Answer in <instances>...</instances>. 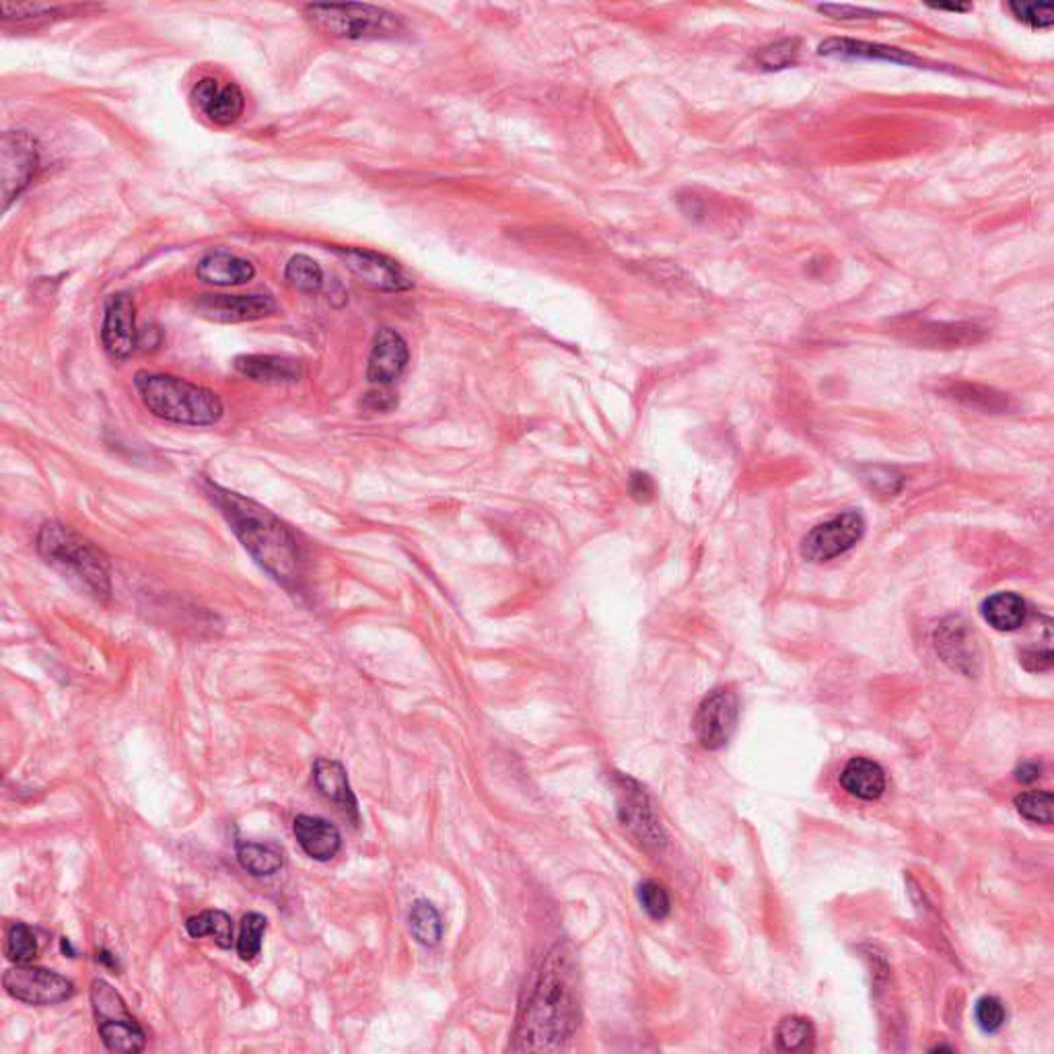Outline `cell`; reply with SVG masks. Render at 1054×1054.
<instances>
[{
	"instance_id": "6da1fadb",
	"label": "cell",
	"mask_w": 1054,
	"mask_h": 1054,
	"mask_svg": "<svg viewBox=\"0 0 1054 1054\" xmlns=\"http://www.w3.org/2000/svg\"><path fill=\"white\" fill-rule=\"evenodd\" d=\"M579 977L569 945L556 943L542 964L534 989L519 1012L511 1051H558L579 1026Z\"/></svg>"
},
{
	"instance_id": "7a4b0ae2",
	"label": "cell",
	"mask_w": 1054,
	"mask_h": 1054,
	"mask_svg": "<svg viewBox=\"0 0 1054 1054\" xmlns=\"http://www.w3.org/2000/svg\"><path fill=\"white\" fill-rule=\"evenodd\" d=\"M204 488L251 558L285 587L297 585L301 579V550L287 523L239 493L212 482H207Z\"/></svg>"
},
{
	"instance_id": "3957f363",
	"label": "cell",
	"mask_w": 1054,
	"mask_h": 1054,
	"mask_svg": "<svg viewBox=\"0 0 1054 1054\" xmlns=\"http://www.w3.org/2000/svg\"><path fill=\"white\" fill-rule=\"evenodd\" d=\"M38 553L60 575L99 602L112 595L110 560L77 530L48 521L38 534Z\"/></svg>"
},
{
	"instance_id": "277c9868",
	"label": "cell",
	"mask_w": 1054,
	"mask_h": 1054,
	"mask_svg": "<svg viewBox=\"0 0 1054 1054\" xmlns=\"http://www.w3.org/2000/svg\"><path fill=\"white\" fill-rule=\"evenodd\" d=\"M135 387L145 408L161 421L186 426H211L223 419L221 398L202 385L168 373L138 371Z\"/></svg>"
},
{
	"instance_id": "5b68a950",
	"label": "cell",
	"mask_w": 1054,
	"mask_h": 1054,
	"mask_svg": "<svg viewBox=\"0 0 1054 1054\" xmlns=\"http://www.w3.org/2000/svg\"><path fill=\"white\" fill-rule=\"evenodd\" d=\"M303 15L315 32L334 39L394 38L402 32L398 15L375 4H307Z\"/></svg>"
},
{
	"instance_id": "8992f818",
	"label": "cell",
	"mask_w": 1054,
	"mask_h": 1054,
	"mask_svg": "<svg viewBox=\"0 0 1054 1054\" xmlns=\"http://www.w3.org/2000/svg\"><path fill=\"white\" fill-rule=\"evenodd\" d=\"M91 1005L96 1014L97 1032L101 1042L112 1053H140L147 1044V1034L128 1012L126 1001L106 980L91 982Z\"/></svg>"
},
{
	"instance_id": "52a82bcc",
	"label": "cell",
	"mask_w": 1054,
	"mask_h": 1054,
	"mask_svg": "<svg viewBox=\"0 0 1054 1054\" xmlns=\"http://www.w3.org/2000/svg\"><path fill=\"white\" fill-rule=\"evenodd\" d=\"M2 987L11 997L36 1007L58 1005L75 995V984L69 978L32 964L9 968L2 977Z\"/></svg>"
},
{
	"instance_id": "ba28073f",
	"label": "cell",
	"mask_w": 1054,
	"mask_h": 1054,
	"mask_svg": "<svg viewBox=\"0 0 1054 1054\" xmlns=\"http://www.w3.org/2000/svg\"><path fill=\"white\" fill-rule=\"evenodd\" d=\"M36 140L23 131H7L0 138V179L4 211L20 198L38 172Z\"/></svg>"
},
{
	"instance_id": "9c48e42d",
	"label": "cell",
	"mask_w": 1054,
	"mask_h": 1054,
	"mask_svg": "<svg viewBox=\"0 0 1054 1054\" xmlns=\"http://www.w3.org/2000/svg\"><path fill=\"white\" fill-rule=\"evenodd\" d=\"M740 717V703L735 692L717 689L705 696L694 717V731L700 746L707 749L723 748L733 735Z\"/></svg>"
},
{
	"instance_id": "30bf717a",
	"label": "cell",
	"mask_w": 1054,
	"mask_h": 1054,
	"mask_svg": "<svg viewBox=\"0 0 1054 1054\" xmlns=\"http://www.w3.org/2000/svg\"><path fill=\"white\" fill-rule=\"evenodd\" d=\"M865 532V521L857 511H846L814 528L802 544V555L809 562H826L851 550Z\"/></svg>"
},
{
	"instance_id": "8fae6325",
	"label": "cell",
	"mask_w": 1054,
	"mask_h": 1054,
	"mask_svg": "<svg viewBox=\"0 0 1054 1054\" xmlns=\"http://www.w3.org/2000/svg\"><path fill=\"white\" fill-rule=\"evenodd\" d=\"M101 343L106 352L115 359L124 361L135 352L138 346L136 332V307L131 295L115 293L106 301L103 326H101Z\"/></svg>"
},
{
	"instance_id": "7c38bea8",
	"label": "cell",
	"mask_w": 1054,
	"mask_h": 1054,
	"mask_svg": "<svg viewBox=\"0 0 1054 1054\" xmlns=\"http://www.w3.org/2000/svg\"><path fill=\"white\" fill-rule=\"evenodd\" d=\"M196 311L211 322L239 324L272 315L276 311V301L269 293L204 295L196 301Z\"/></svg>"
},
{
	"instance_id": "4fadbf2b",
	"label": "cell",
	"mask_w": 1054,
	"mask_h": 1054,
	"mask_svg": "<svg viewBox=\"0 0 1054 1054\" xmlns=\"http://www.w3.org/2000/svg\"><path fill=\"white\" fill-rule=\"evenodd\" d=\"M336 253L345 262L346 269L369 287L387 293H400L412 287V281L404 274V270L384 253L359 248H346Z\"/></svg>"
},
{
	"instance_id": "5bb4252c",
	"label": "cell",
	"mask_w": 1054,
	"mask_h": 1054,
	"mask_svg": "<svg viewBox=\"0 0 1054 1054\" xmlns=\"http://www.w3.org/2000/svg\"><path fill=\"white\" fill-rule=\"evenodd\" d=\"M196 108L216 126L235 124L246 110V96L235 85H221L216 78H200L193 89Z\"/></svg>"
},
{
	"instance_id": "9a60e30c",
	"label": "cell",
	"mask_w": 1054,
	"mask_h": 1054,
	"mask_svg": "<svg viewBox=\"0 0 1054 1054\" xmlns=\"http://www.w3.org/2000/svg\"><path fill=\"white\" fill-rule=\"evenodd\" d=\"M818 54L826 58H841V60H883L894 64H906L917 69H933L927 60L915 57L901 48L871 44L863 39L830 38L818 46Z\"/></svg>"
},
{
	"instance_id": "2e32d148",
	"label": "cell",
	"mask_w": 1054,
	"mask_h": 1054,
	"mask_svg": "<svg viewBox=\"0 0 1054 1054\" xmlns=\"http://www.w3.org/2000/svg\"><path fill=\"white\" fill-rule=\"evenodd\" d=\"M406 364L408 346L402 336L392 327H382L375 334V343L369 355L367 380L375 385L394 384L402 375Z\"/></svg>"
},
{
	"instance_id": "e0dca14e",
	"label": "cell",
	"mask_w": 1054,
	"mask_h": 1054,
	"mask_svg": "<svg viewBox=\"0 0 1054 1054\" xmlns=\"http://www.w3.org/2000/svg\"><path fill=\"white\" fill-rule=\"evenodd\" d=\"M620 791V818L624 826L634 832L645 844L661 843V826L657 824L653 807L643 789L631 779L618 777Z\"/></svg>"
},
{
	"instance_id": "ac0fdd59",
	"label": "cell",
	"mask_w": 1054,
	"mask_h": 1054,
	"mask_svg": "<svg viewBox=\"0 0 1054 1054\" xmlns=\"http://www.w3.org/2000/svg\"><path fill=\"white\" fill-rule=\"evenodd\" d=\"M293 832L307 857L315 861H330L343 848V836L338 828L318 816H297Z\"/></svg>"
},
{
	"instance_id": "d6986e66",
	"label": "cell",
	"mask_w": 1054,
	"mask_h": 1054,
	"mask_svg": "<svg viewBox=\"0 0 1054 1054\" xmlns=\"http://www.w3.org/2000/svg\"><path fill=\"white\" fill-rule=\"evenodd\" d=\"M196 276L212 287H239L250 283L256 276V269L250 260L233 256L230 251H212L198 262Z\"/></svg>"
},
{
	"instance_id": "ffe728a7",
	"label": "cell",
	"mask_w": 1054,
	"mask_h": 1054,
	"mask_svg": "<svg viewBox=\"0 0 1054 1054\" xmlns=\"http://www.w3.org/2000/svg\"><path fill=\"white\" fill-rule=\"evenodd\" d=\"M235 369L258 384H293L301 377L299 361L276 355H241L235 359Z\"/></svg>"
},
{
	"instance_id": "44dd1931",
	"label": "cell",
	"mask_w": 1054,
	"mask_h": 1054,
	"mask_svg": "<svg viewBox=\"0 0 1054 1054\" xmlns=\"http://www.w3.org/2000/svg\"><path fill=\"white\" fill-rule=\"evenodd\" d=\"M313 783L326 799L338 805L345 814H348L355 824L359 822L357 797H355L350 783H348L346 768L340 762L327 760V758H318L315 765H313Z\"/></svg>"
},
{
	"instance_id": "7402d4cb",
	"label": "cell",
	"mask_w": 1054,
	"mask_h": 1054,
	"mask_svg": "<svg viewBox=\"0 0 1054 1054\" xmlns=\"http://www.w3.org/2000/svg\"><path fill=\"white\" fill-rule=\"evenodd\" d=\"M841 785L857 799L876 802L885 791V772L869 758H853L841 772Z\"/></svg>"
},
{
	"instance_id": "603a6c76",
	"label": "cell",
	"mask_w": 1054,
	"mask_h": 1054,
	"mask_svg": "<svg viewBox=\"0 0 1054 1054\" xmlns=\"http://www.w3.org/2000/svg\"><path fill=\"white\" fill-rule=\"evenodd\" d=\"M982 616L989 622V627H993L995 631L1012 633L1026 622L1028 606L1019 595L1001 592V594L991 595L982 604Z\"/></svg>"
},
{
	"instance_id": "cb8c5ba5",
	"label": "cell",
	"mask_w": 1054,
	"mask_h": 1054,
	"mask_svg": "<svg viewBox=\"0 0 1054 1054\" xmlns=\"http://www.w3.org/2000/svg\"><path fill=\"white\" fill-rule=\"evenodd\" d=\"M915 332L919 345L933 348H959L975 345L982 338V330L975 324H922Z\"/></svg>"
},
{
	"instance_id": "d4e9b609",
	"label": "cell",
	"mask_w": 1054,
	"mask_h": 1054,
	"mask_svg": "<svg viewBox=\"0 0 1054 1054\" xmlns=\"http://www.w3.org/2000/svg\"><path fill=\"white\" fill-rule=\"evenodd\" d=\"M237 861L253 878H269L283 869V853L272 844L237 843Z\"/></svg>"
},
{
	"instance_id": "484cf974",
	"label": "cell",
	"mask_w": 1054,
	"mask_h": 1054,
	"mask_svg": "<svg viewBox=\"0 0 1054 1054\" xmlns=\"http://www.w3.org/2000/svg\"><path fill=\"white\" fill-rule=\"evenodd\" d=\"M186 931L194 940L212 938L223 950H230L233 945V920L225 910H204L194 915L186 920Z\"/></svg>"
},
{
	"instance_id": "4316f807",
	"label": "cell",
	"mask_w": 1054,
	"mask_h": 1054,
	"mask_svg": "<svg viewBox=\"0 0 1054 1054\" xmlns=\"http://www.w3.org/2000/svg\"><path fill=\"white\" fill-rule=\"evenodd\" d=\"M947 396H952L954 400H958V402L968 406V408L982 410V412L999 414V412H1007L1009 410V398L1005 394L997 392V389H993V387H987V385H952L947 389Z\"/></svg>"
},
{
	"instance_id": "83f0119b",
	"label": "cell",
	"mask_w": 1054,
	"mask_h": 1054,
	"mask_svg": "<svg viewBox=\"0 0 1054 1054\" xmlns=\"http://www.w3.org/2000/svg\"><path fill=\"white\" fill-rule=\"evenodd\" d=\"M410 931L414 940L426 947L439 945L443 938V920L439 910L429 901H417L410 910Z\"/></svg>"
},
{
	"instance_id": "f1b7e54d",
	"label": "cell",
	"mask_w": 1054,
	"mask_h": 1054,
	"mask_svg": "<svg viewBox=\"0 0 1054 1054\" xmlns=\"http://www.w3.org/2000/svg\"><path fill=\"white\" fill-rule=\"evenodd\" d=\"M774 1040L781 1053H807L814 1049V1026L805 1017H783Z\"/></svg>"
},
{
	"instance_id": "f546056e",
	"label": "cell",
	"mask_w": 1054,
	"mask_h": 1054,
	"mask_svg": "<svg viewBox=\"0 0 1054 1054\" xmlns=\"http://www.w3.org/2000/svg\"><path fill=\"white\" fill-rule=\"evenodd\" d=\"M799 50H802V39H781V41H774V44H768L765 48H760L754 60H756V66L760 71H767V73L783 71V69H789L791 64L797 62Z\"/></svg>"
},
{
	"instance_id": "4dcf8cb0",
	"label": "cell",
	"mask_w": 1054,
	"mask_h": 1054,
	"mask_svg": "<svg viewBox=\"0 0 1054 1054\" xmlns=\"http://www.w3.org/2000/svg\"><path fill=\"white\" fill-rule=\"evenodd\" d=\"M285 276H287L290 287L301 290V293H318L322 285H324V272H322V266L309 258V256H293L288 260L287 270H285Z\"/></svg>"
},
{
	"instance_id": "1f68e13d",
	"label": "cell",
	"mask_w": 1054,
	"mask_h": 1054,
	"mask_svg": "<svg viewBox=\"0 0 1054 1054\" xmlns=\"http://www.w3.org/2000/svg\"><path fill=\"white\" fill-rule=\"evenodd\" d=\"M38 938L32 927L25 922H13L7 931L4 941V954L7 958L15 964H29L38 956Z\"/></svg>"
},
{
	"instance_id": "d6a6232c",
	"label": "cell",
	"mask_w": 1054,
	"mask_h": 1054,
	"mask_svg": "<svg viewBox=\"0 0 1054 1054\" xmlns=\"http://www.w3.org/2000/svg\"><path fill=\"white\" fill-rule=\"evenodd\" d=\"M269 929V920L260 913H248L241 919V931L237 940V954L244 962L258 958L262 952V940Z\"/></svg>"
},
{
	"instance_id": "836d02e7",
	"label": "cell",
	"mask_w": 1054,
	"mask_h": 1054,
	"mask_svg": "<svg viewBox=\"0 0 1054 1054\" xmlns=\"http://www.w3.org/2000/svg\"><path fill=\"white\" fill-rule=\"evenodd\" d=\"M1053 805L1051 791H1028L1016 797L1017 811L1036 824H1053Z\"/></svg>"
},
{
	"instance_id": "e575fe53",
	"label": "cell",
	"mask_w": 1054,
	"mask_h": 1054,
	"mask_svg": "<svg viewBox=\"0 0 1054 1054\" xmlns=\"http://www.w3.org/2000/svg\"><path fill=\"white\" fill-rule=\"evenodd\" d=\"M638 901L643 904L645 913L655 920H664L671 910L670 894L668 890L657 882L641 883L638 888Z\"/></svg>"
},
{
	"instance_id": "d590c367",
	"label": "cell",
	"mask_w": 1054,
	"mask_h": 1054,
	"mask_svg": "<svg viewBox=\"0 0 1054 1054\" xmlns=\"http://www.w3.org/2000/svg\"><path fill=\"white\" fill-rule=\"evenodd\" d=\"M1009 11L1016 15L1017 21L1034 29H1046L1053 25V4L1049 2H1009Z\"/></svg>"
},
{
	"instance_id": "8d00e7d4",
	"label": "cell",
	"mask_w": 1054,
	"mask_h": 1054,
	"mask_svg": "<svg viewBox=\"0 0 1054 1054\" xmlns=\"http://www.w3.org/2000/svg\"><path fill=\"white\" fill-rule=\"evenodd\" d=\"M975 1017H977V1024L982 1028V1032L993 1034L1005 1026L1007 1014H1005V1007L997 997H982L975 1007Z\"/></svg>"
},
{
	"instance_id": "74e56055",
	"label": "cell",
	"mask_w": 1054,
	"mask_h": 1054,
	"mask_svg": "<svg viewBox=\"0 0 1054 1054\" xmlns=\"http://www.w3.org/2000/svg\"><path fill=\"white\" fill-rule=\"evenodd\" d=\"M820 13H824L828 17L832 20H876L880 13L873 11V9H865V7H855V4H818L816 7Z\"/></svg>"
},
{
	"instance_id": "f35d334b",
	"label": "cell",
	"mask_w": 1054,
	"mask_h": 1054,
	"mask_svg": "<svg viewBox=\"0 0 1054 1054\" xmlns=\"http://www.w3.org/2000/svg\"><path fill=\"white\" fill-rule=\"evenodd\" d=\"M396 406H398V398L392 389H387V385H377L375 389L367 392L361 400V408L369 412H389Z\"/></svg>"
},
{
	"instance_id": "ab89813d",
	"label": "cell",
	"mask_w": 1054,
	"mask_h": 1054,
	"mask_svg": "<svg viewBox=\"0 0 1054 1054\" xmlns=\"http://www.w3.org/2000/svg\"><path fill=\"white\" fill-rule=\"evenodd\" d=\"M653 493H655L653 480L643 472H634L633 479H631V495L634 499L638 503H647V500L653 499Z\"/></svg>"
},
{
	"instance_id": "60d3db41",
	"label": "cell",
	"mask_w": 1054,
	"mask_h": 1054,
	"mask_svg": "<svg viewBox=\"0 0 1054 1054\" xmlns=\"http://www.w3.org/2000/svg\"><path fill=\"white\" fill-rule=\"evenodd\" d=\"M1042 774V767L1036 762H1021L1016 770V779L1019 783H1034Z\"/></svg>"
},
{
	"instance_id": "b9f144b4",
	"label": "cell",
	"mask_w": 1054,
	"mask_h": 1054,
	"mask_svg": "<svg viewBox=\"0 0 1054 1054\" xmlns=\"http://www.w3.org/2000/svg\"><path fill=\"white\" fill-rule=\"evenodd\" d=\"M97 962H101L103 966H108V968H112V970H115V968H117V962H115V956H112V954H110L108 950H101V952H97Z\"/></svg>"
},
{
	"instance_id": "7bdbcfd3",
	"label": "cell",
	"mask_w": 1054,
	"mask_h": 1054,
	"mask_svg": "<svg viewBox=\"0 0 1054 1054\" xmlns=\"http://www.w3.org/2000/svg\"><path fill=\"white\" fill-rule=\"evenodd\" d=\"M929 7L938 9V11H956V13H964V11L972 9L970 4H929Z\"/></svg>"
},
{
	"instance_id": "ee69618b",
	"label": "cell",
	"mask_w": 1054,
	"mask_h": 1054,
	"mask_svg": "<svg viewBox=\"0 0 1054 1054\" xmlns=\"http://www.w3.org/2000/svg\"><path fill=\"white\" fill-rule=\"evenodd\" d=\"M60 947H62V954H66L69 958H77V952H75V947L71 945V940H66V938H64V940L60 941Z\"/></svg>"
}]
</instances>
